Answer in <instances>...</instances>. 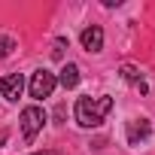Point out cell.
Wrapping results in <instances>:
<instances>
[{
  "mask_svg": "<svg viewBox=\"0 0 155 155\" xmlns=\"http://www.w3.org/2000/svg\"><path fill=\"white\" fill-rule=\"evenodd\" d=\"M113 110V97H79L76 101V122L82 128H97Z\"/></svg>",
  "mask_w": 155,
  "mask_h": 155,
  "instance_id": "1",
  "label": "cell"
},
{
  "mask_svg": "<svg viewBox=\"0 0 155 155\" xmlns=\"http://www.w3.org/2000/svg\"><path fill=\"white\" fill-rule=\"evenodd\" d=\"M43 125H46V113H43L40 107H25V110H21V134H25L28 143L43 131Z\"/></svg>",
  "mask_w": 155,
  "mask_h": 155,
  "instance_id": "2",
  "label": "cell"
},
{
  "mask_svg": "<svg viewBox=\"0 0 155 155\" xmlns=\"http://www.w3.org/2000/svg\"><path fill=\"white\" fill-rule=\"evenodd\" d=\"M55 85H58L55 73H49V70H37V73L31 76V97L43 101V97H49V94L55 91Z\"/></svg>",
  "mask_w": 155,
  "mask_h": 155,
  "instance_id": "3",
  "label": "cell"
},
{
  "mask_svg": "<svg viewBox=\"0 0 155 155\" xmlns=\"http://www.w3.org/2000/svg\"><path fill=\"white\" fill-rule=\"evenodd\" d=\"M149 134H152V125H149L146 119H131V122L125 125V137H128V143H131V146L146 143V140H149Z\"/></svg>",
  "mask_w": 155,
  "mask_h": 155,
  "instance_id": "4",
  "label": "cell"
},
{
  "mask_svg": "<svg viewBox=\"0 0 155 155\" xmlns=\"http://www.w3.org/2000/svg\"><path fill=\"white\" fill-rule=\"evenodd\" d=\"M21 91H25V76L21 73H6L3 79H0V94L6 101H18Z\"/></svg>",
  "mask_w": 155,
  "mask_h": 155,
  "instance_id": "5",
  "label": "cell"
},
{
  "mask_svg": "<svg viewBox=\"0 0 155 155\" xmlns=\"http://www.w3.org/2000/svg\"><path fill=\"white\" fill-rule=\"evenodd\" d=\"M82 49L85 52H101L104 49V31L97 25H91V28L82 31Z\"/></svg>",
  "mask_w": 155,
  "mask_h": 155,
  "instance_id": "6",
  "label": "cell"
},
{
  "mask_svg": "<svg viewBox=\"0 0 155 155\" xmlns=\"http://www.w3.org/2000/svg\"><path fill=\"white\" fill-rule=\"evenodd\" d=\"M58 82H61L64 88H76V85H79V67H76V64H64Z\"/></svg>",
  "mask_w": 155,
  "mask_h": 155,
  "instance_id": "7",
  "label": "cell"
},
{
  "mask_svg": "<svg viewBox=\"0 0 155 155\" xmlns=\"http://www.w3.org/2000/svg\"><path fill=\"white\" fill-rule=\"evenodd\" d=\"M122 76H125L128 82H134V85H137V91H140V94H146V91H149V88H146V82H143V73H140L137 67L125 64V67H122Z\"/></svg>",
  "mask_w": 155,
  "mask_h": 155,
  "instance_id": "8",
  "label": "cell"
},
{
  "mask_svg": "<svg viewBox=\"0 0 155 155\" xmlns=\"http://www.w3.org/2000/svg\"><path fill=\"white\" fill-rule=\"evenodd\" d=\"M12 49H15V40H12L9 34H0V58H9Z\"/></svg>",
  "mask_w": 155,
  "mask_h": 155,
  "instance_id": "9",
  "label": "cell"
},
{
  "mask_svg": "<svg viewBox=\"0 0 155 155\" xmlns=\"http://www.w3.org/2000/svg\"><path fill=\"white\" fill-rule=\"evenodd\" d=\"M6 143V131H0V146H3Z\"/></svg>",
  "mask_w": 155,
  "mask_h": 155,
  "instance_id": "10",
  "label": "cell"
},
{
  "mask_svg": "<svg viewBox=\"0 0 155 155\" xmlns=\"http://www.w3.org/2000/svg\"><path fill=\"white\" fill-rule=\"evenodd\" d=\"M34 155H55V152H34Z\"/></svg>",
  "mask_w": 155,
  "mask_h": 155,
  "instance_id": "11",
  "label": "cell"
}]
</instances>
